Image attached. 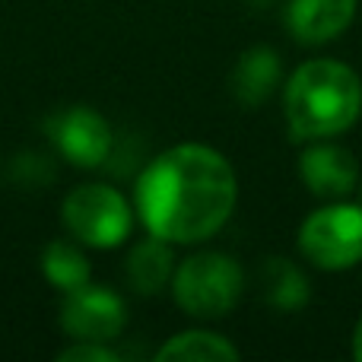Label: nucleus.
<instances>
[{
    "label": "nucleus",
    "instance_id": "nucleus-17",
    "mask_svg": "<svg viewBox=\"0 0 362 362\" xmlns=\"http://www.w3.org/2000/svg\"><path fill=\"white\" fill-rule=\"evenodd\" d=\"M359 204H362V187H359Z\"/></svg>",
    "mask_w": 362,
    "mask_h": 362
},
{
    "label": "nucleus",
    "instance_id": "nucleus-5",
    "mask_svg": "<svg viewBox=\"0 0 362 362\" xmlns=\"http://www.w3.org/2000/svg\"><path fill=\"white\" fill-rule=\"evenodd\" d=\"M64 223L93 248H118L131 232V204L112 185H83L64 197Z\"/></svg>",
    "mask_w": 362,
    "mask_h": 362
},
{
    "label": "nucleus",
    "instance_id": "nucleus-9",
    "mask_svg": "<svg viewBox=\"0 0 362 362\" xmlns=\"http://www.w3.org/2000/svg\"><path fill=\"white\" fill-rule=\"evenodd\" d=\"M356 16V0H289L286 25L296 42L325 45L346 32Z\"/></svg>",
    "mask_w": 362,
    "mask_h": 362
},
{
    "label": "nucleus",
    "instance_id": "nucleus-4",
    "mask_svg": "<svg viewBox=\"0 0 362 362\" xmlns=\"http://www.w3.org/2000/svg\"><path fill=\"white\" fill-rule=\"evenodd\" d=\"M299 251L321 270H346L362 261V204H331L299 226Z\"/></svg>",
    "mask_w": 362,
    "mask_h": 362
},
{
    "label": "nucleus",
    "instance_id": "nucleus-14",
    "mask_svg": "<svg viewBox=\"0 0 362 362\" xmlns=\"http://www.w3.org/2000/svg\"><path fill=\"white\" fill-rule=\"evenodd\" d=\"M42 274L51 286L61 289V293L67 296V293H74V289L86 286L93 270H89L86 255H83L76 245L57 238V242H51L42 255Z\"/></svg>",
    "mask_w": 362,
    "mask_h": 362
},
{
    "label": "nucleus",
    "instance_id": "nucleus-7",
    "mask_svg": "<svg viewBox=\"0 0 362 362\" xmlns=\"http://www.w3.org/2000/svg\"><path fill=\"white\" fill-rule=\"evenodd\" d=\"M48 134L61 156L83 169H95L112 153V127L99 112L86 105H74L48 118Z\"/></svg>",
    "mask_w": 362,
    "mask_h": 362
},
{
    "label": "nucleus",
    "instance_id": "nucleus-16",
    "mask_svg": "<svg viewBox=\"0 0 362 362\" xmlns=\"http://www.w3.org/2000/svg\"><path fill=\"white\" fill-rule=\"evenodd\" d=\"M353 356H356V359L362 362V318H359L356 331H353Z\"/></svg>",
    "mask_w": 362,
    "mask_h": 362
},
{
    "label": "nucleus",
    "instance_id": "nucleus-8",
    "mask_svg": "<svg viewBox=\"0 0 362 362\" xmlns=\"http://www.w3.org/2000/svg\"><path fill=\"white\" fill-rule=\"evenodd\" d=\"M302 181L318 197H344L356 187L359 169L350 150L337 144H315L299 159Z\"/></svg>",
    "mask_w": 362,
    "mask_h": 362
},
{
    "label": "nucleus",
    "instance_id": "nucleus-2",
    "mask_svg": "<svg viewBox=\"0 0 362 362\" xmlns=\"http://www.w3.org/2000/svg\"><path fill=\"white\" fill-rule=\"evenodd\" d=\"M283 112L293 137H337L356 124L362 112V83L340 61H308L289 76Z\"/></svg>",
    "mask_w": 362,
    "mask_h": 362
},
{
    "label": "nucleus",
    "instance_id": "nucleus-10",
    "mask_svg": "<svg viewBox=\"0 0 362 362\" xmlns=\"http://www.w3.org/2000/svg\"><path fill=\"white\" fill-rule=\"evenodd\" d=\"M276 83H280V57L267 45L248 48L232 67V93L248 108L267 102V95L276 89Z\"/></svg>",
    "mask_w": 362,
    "mask_h": 362
},
{
    "label": "nucleus",
    "instance_id": "nucleus-1",
    "mask_svg": "<svg viewBox=\"0 0 362 362\" xmlns=\"http://www.w3.org/2000/svg\"><path fill=\"white\" fill-rule=\"evenodd\" d=\"M235 197L238 181L223 153L204 144H181L140 172L134 204L150 235L194 245L223 229Z\"/></svg>",
    "mask_w": 362,
    "mask_h": 362
},
{
    "label": "nucleus",
    "instance_id": "nucleus-12",
    "mask_svg": "<svg viewBox=\"0 0 362 362\" xmlns=\"http://www.w3.org/2000/svg\"><path fill=\"white\" fill-rule=\"evenodd\" d=\"M261 283L267 302L274 308H280V312H299L308 302V296H312L302 270L286 257H267V264L261 270Z\"/></svg>",
    "mask_w": 362,
    "mask_h": 362
},
{
    "label": "nucleus",
    "instance_id": "nucleus-3",
    "mask_svg": "<svg viewBox=\"0 0 362 362\" xmlns=\"http://www.w3.org/2000/svg\"><path fill=\"white\" fill-rule=\"evenodd\" d=\"M245 286V274L238 261L219 251L187 257L172 276L175 302L191 318H223L232 312Z\"/></svg>",
    "mask_w": 362,
    "mask_h": 362
},
{
    "label": "nucleus",
    "instance_id": "nucleus-6",
    "mask_svg": "<svg viewBox=\"0 0 362 362\" xmlns=\"http://www.w3.org/2000/svg\"><path fill=\"white\" fill-rule=\"evenodd\" d=\"M124 302L105 286H86L67 293L61 308V327L74 340H95V344H112L124 331Z\"/></svg>",
    "mask_w": 362,
    "mask_h": 362
},
{
    "label": "nucleus",
    "instance_id": "nucleus-11",
    "mask_svg": "<svg viewBox=\"0 0 362 362\" xmlns=\"http://www.w3.org/2000/svg\"><path fill=\"white\" fill-rule=\"evenodd\" d=\"M175 276V255H172V242L159 235H150L137 242L127 255V280H131L134 293L140 296H156Z\"/></svg>",
    "mask_w": 362,
    "mask_h": 362
},
{
    "label": "nucleus",
    "instance_id": "nucleus-13",
    "mask_svg": "<svg viewBox=\"0 0 362 362\" xmlns=\"http://www.w3.org/2000/svg\"><path fill=\"white\" fill-rule=\"evenodd\" d=\"M242 353L226 337L210 331H187L172 337L163 350L156 353L159 362H235Z\"/></svg>",
    "mask_w": 362,
    "mask_h": 362
},
{
    "label": "nucleus",
    "instance_id": "nucleus-15",
    "mask_svg": "<svg viewBox=\"0 0 362 362\" xmlns=\"http://www.w3.org/2000/svg\"><path fill=\"white\" fill-rule=\"evenodd\" d=\"M61 362H118V353L108 350L105 344H95V340H76L74 346L57 353Z\"/></svg>",
    "mask_w": 362,
    "mask_h": 362
}]
</instances>
